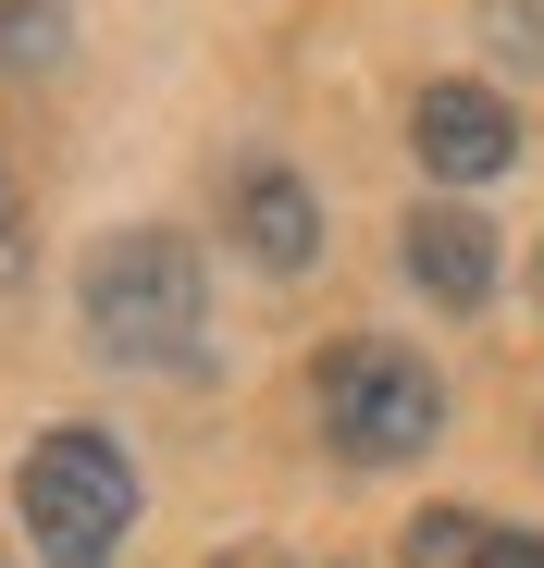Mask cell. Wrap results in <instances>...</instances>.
I'll use <instances>...</instances> for the list:
<instances>
[{"mask_svg": "<svg viewBox=\"0 0 544 568\" xmlns=\"http://www.w3.org/2000/svg\"><path fill=\"white\" fill-rule=\"evenodd\" d=\"M409 568H544V544L507 531V519H483V507H421Z\"/></svg>", "mask_w": 544, "mask_h": 568, "instance_id": "obj_7", "label": "cell"}, {"mask_svg": "<svg viewBox=\"0 0 544 568\" xmlns=\"http://www.w3.org/2000/svg\"><path fill=\"white\" fill-rule=\"evenodd\" d=\"M13 507H26V544H38L50 568H112L124 531H137V457H124L100 420H62V433L26 445Z\"/></svg>", "mask_w": 544, "mask_h": 568, "instance_id": "obj_2", "label": "cell"}, {"mask_svg": "<svg viewBox=\"0 0 544 568\" xmlns=\"http://www.w3.org/2000/svg\"><path fill=\"white\" fill-rule=\"evenodd\" d=\"M483 26H495L507 62H544V0H483Z\"/></svg>", "mask_w": 544, "mask_h": 568, "instance_id": "obj_9", "label": "cell"}, {"mask_svg": "<svg viewBox=\"0 0 544 568\" xmlns=\"http://www.w3.org/2000/svg\"><path fill=\"white\" fill-rule=\"evenodd\" d=\"M310 408H322V445L359 457V469H396L445 433V384H433V358L396 346V334H346L322 371H310Z\"/></svg>", "mask_w": 544, "mask_h": 568, "instance_id": "obj_3", "label": "cell"}, {"mask_svg": "<svg viewBox=\"0 0 544 568\" xmlns=\"http://www.w3.org/2000/svg\"><path fill=\"white\" fill-rule=\"evenodd\" d=\"M396 260H409V284H421L433 310H483V297H495V223L459 211V199L409 211V223H396Z\"/></svg>", "mask_w": 544, "mask_h": 568, "instance_id": "obj_5", "label": "cell"}, {"mask_svg": "<svg viewBox=\"0 0 544 568\" xmlns=\"http://www.w3.org/2000/svg\"><path fill=\"white\" fill-rule=\"evenodd\" d=\"M409 149H421V173H445V185H483V173H507L520 161V112L495 100V87H421L409 100Z\"/></svg>", "mask_w": 544, "mask_h": 568, "instance_id": "obj_4", "label": "cell"}, {"mask_svg": "<svg viewBox=\"0 0 544 568\" xmlns=\"http://www.w3.org/2000/svg\"><path fill=\"white\" fill-rule=\"evenodd\" d=\"M62 62V0H0V74Z\"/></svg>", "mask_w": 544, "mask_h": 568, "instance_id": "obj_8", "label": "cell"}, {"mask_svg": "<svg viewBox=\"0 0 544 568\" xmlns=\"http://www.w3.org/2000/svg\"><path fill=\"white\" fill-rule=\"evenodd\" d=\"M211 568H272V556H211Z\"/></svg>", "mask_w": 544, "mask_h": 568, "instance_id": "obj_11", "label": "cell"}, {"mask_svg": "<svg viewBox=\"0 0 544 568\" xmlns=\"http://www.w3.org/2000/svg\"><path fill=\"white\" fill-rule=\"evenodd\" d=\"M223 235H235L260 272H310V247H322V199H310L285 161H248V173L223 185Z\"/></svg>", "mask_w": 544, "mask_h": 568, "instance_id": "obj_6", "label": "cell"}, {"mask_svg": "<svg viewBox=\"0 0 544 568\" xmlns=\"http://www.w3.org/2000/svg\"><path fill=\"white\" fill-rule=\"evenodd\" d=\"M0 284H26V199L0 185Z\"/></svg>", "mask_w": 544, "mask_h": 568, "instance_id": "obj_10", "label": "cell"}, {"mask_svg": "<svg viewBox=\"0 0 544 568\" xmlns=\"http://www.w3.org/2000/svg\"><path fill=\"white\" fill-rule=\"evenodd\" d=\"M87 346L124 358V371H187L199 358V322H211V272L187 235H161V223H124L87 247Z\"/></svg>", "mask_w": 544, "mask_h": 568, "instance_id": "obj_1", "label": "cell"}]
</instances>
